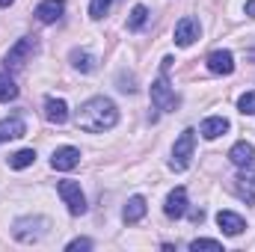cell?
Returning <instances> with one entry per match:
<instances>
[{
    "instance_id": "18",
    "label": "cell",
    "mask_w": 255,
    "mask_h": 252,
    "mask_svg": "<svg viewBox=\"0 0 255 252\" xmlns=\"http://www.w3.org/2000/svg\"><path fill=\"white\" fill-rule=\"evenodd\" d=\"M71 63H74V68H77V71L89 74V71H95V63H98V60H95L89 51H74V54H71Z\"/></svg>"
},
{
    "instance_id": "23",
    "label": "cell",
    "mask_w": 255,
    "mask_h": 252,
    "mask_svg": "<svg viewBox=\"0 0 255 252\" xmlns=\"http://www.w3.org/2000/svg\"><path fill=\"white\" fill-rule=\"evenodd\" d=\"M190 250L193 252H199V250H205V252H223V244H220V241H205V238H202V241H193Z\"/></svg>"
},
{
    "instance_id": "10",
    "label": "cell",
    "mask_w": 255,
    "mask_h": 252,
    "mask_svg": "<svg viewBox=\"0 0 255 252\" xmlns=\"http://www.w3.org/2000/svg\"><path fill=\"white\" fill-rule=\"evenodd\" d=\"M63 9H65L63 0H42V3L36 6V18H39L42 24H54V21L63 18Z\"/></svg>"
},
{
    "instance_id": "16",
    "label": "cell",
    "mask_w": 255,
    "mask_h": 252,
    "mask_svg": "<svg viewBox=\"0 0 255 252\" xmlns=\"http://www.w3.org/2000/svg\"><path fill=\"white\" fill-rule=\"evenodd\" d=\"M122 217H125V223H139L145 217V199L142 196H130L125 211H122Z\"/></svg>"
},
{
    "instance_id": "17",
    "label": "cell",
    "mask_w": 255,
    "mask_h": 252,
    "mask_svg": "<svg viewBox=\"0 0 255 252\" xmlns=\"http://www.w3.org/2000/svg\"><path fill=\"white\" fill-rule=\"evenodd\" d=\"M24 133H27V125H24L21 119H3V122H0V142L18 139V136H24Z\"/></svg>"
},
{
    "instance_id": "13",
    "label": "cell",
    "mask_w": 255,
    "mask_h": 252,
    "mask_svg": "<svg viewBox=\"0 0 255 252\" xmlns=\"http://www.w3.org/2000/svg\"><path fill=\"white\" fill-rule=\"evenodd\" d=\"M229 160H232L235 166H250V163H255V148L247 139H244V142H235L232 151H229Z\"/></svg>"
},
{
    "instance_id": "14",
    "label": "cell",
    "mask_w": 255,
    "mask_h": 252,
    "mask_svg": "<svg viewBox=\"0 0 255 252\" xmlns=\"http://www.w3.org/2000/svg\"><path fill=\"white\" fill-rule=\"evenodd\" d=\"M229 130V119H223V116H211V119H205L202 127H199V133L205 136V139H217V136H223Z\"/></svg>"
},
{
    "instance_id": "20",
    "label": "cell",
    "mask_w": 255,
    "mask_h": 252,
    "mask_svg": "<svg viewBox=\"0 0 255 252\" xmlns=\"http://www.w3.org/2000/svg\"><path fill=\"white\" fill-rule=\"evenodd\" d=\"M12 98H18L15 80H12L9 74H0V101H12Z\"/></svg>"
},
{
    "instance_id": "8",
    "label": "cell",
    "mask_w": 255,
    "mask_h": 252,
    "mask_svg": "<svg viewBox=\"0 0 255 252\" xmlns=\"http://www.w3.org/2000/svg\"><path fill=\"white\" fill-rule=\"evenodd\" d=\"M77 163H80V151H77L74 145H63V148H57V151H54V157H51V166H54V169H60V172L74 169Z\"/></svg>"
},
{
    "instance_id": "15",
    "label": "cell",
    "mask_w": 255,
    "mask_h": 252,
    "mask_svg": "<svg viewBox=\"0 0 255 252\" xmlns=\"http://www.w3.org/2000/svg\"><path fill=\"white\" fill-rule=\"evenodd\" d=\"M45 116H48V122L63 125L65 119H68V107H65L63 98H48L45 101Z\"/></svg>"
},
{
    "instance_id": "9",
    "label": "cell",
    "mask_w": 255,
    "mask_h": 252,
    "mask_svg": "<svg viewBox=\"0 0 255 252\" xmlns=\"http://www.w3.org/2000/svg\"><path fill=\"white\" fill-rule=\"evenodd\" d=\"M163 211H166V217H172V220L184 217V214H187V190H184V187H175V190H172V193L166 196Z\"/></svg>"
},
{
    "instance_id": "12",
    "label": "cell",
    "mask_w": 255,
    "mask_h": 252,
    "mask_svg": "<svg viewBox=\"0 0 255 252\" xmlns=\"http://www.w3.org/2000/svg\"><path fill=\"white\" fill-rule=\"evenodd\" d=\"M208 68H211L214 74H232V71H235V57H232V51H214V54L208 57Z\"/></svg>"
},
{
    "instance_id": "27",
    "label": "cell",
    "mask_w": 255,
    "mask_h": 252,
    "mask_svg": "<svg viewBox=\"0 0 255 252\" xmlns=\"http://www.w3.org/2000/svg\"><path fill=\"white\" fill-rule=\"evenodd\" d=\"M9 3H12V0H0V6H9Z\"/></svg>"
},
{
    "instance_id": "6",
    "label": "cell",
    "mask_w": 255,
    "mask_h": 252,
    "mask_svg": "<svg viewBox=\"0 0 255 252\" xmlns=\"http://www.w3.org/2000/svg\"><path fill=\"white\" fill-rule=\"evenodd\" d=\"M235 193H238L244 202H250V205L255 202V166L253 163L244 166V172L235 178Z\"/></svg>"
},
{
    "instance_id": "3",
    "label": "cell",
    "mask_w": 255,
    "mask_h": 252,
    "mask_svg": "<svg viewBox=\"0 0 255 252\" xmlns=\"http://www.w3.org/2000/svg\"><path fill=\"white\" fill-rule=\"evenodd\" d=\"M57 190H60L63 202L68 205V211H71L74 217H80V214L86 211V196H83V190H80V184H77V181H60V184H57Z\"/></svg>"
},
{
    "instance_id": "26",
    "label": "cell",
    "mask_w": 255,
    "mask_h": 252,
    "mask_svg": "<svg viewBox=\"0 0 255 252\" xmlns=\"http://www.w3.org/2000/svg\"><path fill=\"white\" fill-rule=\"evenodd\" d=\"M247 15L255 18V0H247Z\"/></svg>"
},
{
    "instance_id": "25",
    "label": "cell",
    "mask_w": 255,
    "mask_h": 252,
    "mask_svg": "<svg viewBox=\"0 0 255 252\" xmlns=\"http://www.w3.org/2000/svg\"><path fill=\"white\" fill-rule=\"evenodd\" d=\"M68 252H77V250H92V241H86V238H77V241H71L68 247H65Z\"/></svg>"
},
{
    "instance_id": "22",
    "label": "cell",
    "mask_w": 255,
    "mask_h": 252,
    "mask_svg": "<svg viewBox=\"0 0 255 252\" xmlns=\"http://www.w3.org/2000/svg\"><path fill=\"white\" fill-rule=\"evenodd\" d=\"M238 110H241L244 116H255V89H253V92H247V95H241Z\"/></svg>"
},
{
    "instance_id": "21",
    "label": "cell",
    "mask_w": 255,
    "mask_h": 252,
    "mask_svg": "<svg viewBox=\"0 0 255 252\" xmlns=\"http://www.w3.org/2000/svg\"><path fill=\"white\" fill-rule=\"evenodd\" d=\"M145 21H148V9H145L142 3L133 6V9H130V18H128V27H130V30H139Z\"/></svg>"
},
{
    "instance_id": "7",
    "label": "cell",
    "mask_w": 255,
    "mask_h": 252,
    "mask_svg": "<svg viewBox=\"0 0 255 252\" xmlns=\"http://www.w3.org/2000/svg\"><path fill=\"white\" fill-rule=\"evenodd\" d=\"M199 39V21L196 18H181L178 24H175V45L178 48H187V45H193Z\"/></svg>"
},
{
    "instance_id": "5",
    "label": "cell",
    "mask_w": 255,
    "mask_h": 252,
    "mask_svg": "<svg viewBox=\"0 0 255 252\" xmlns=\"http://www.w3.org/2000/svg\"><path fill=\"white\" fill-rule=\"evenodd\" d=\"M151 104H154L157 110H175L178 98H175V92L169 89L166 77H157V80L151 83Z\"/></svg>"
},
{
    "instance_id": "24",
    "label": "cell",
    "mask_w": 255,
    "mask_h": 252,
    "mask_svg": "<svg viewBox=\"0 0 255 252\" xmlns=\"http://www.w3.org/2000/svg\"><path fill=\"white\" fill-rule=\"evenodd\" d=\"M107 9H110V0H92V3H89V15H92V18H104Z\"/></svg>"
},
{
    "instance_id": "11",
    "label": "cell",
    "mask_w": 255,
    "mask_h": 252,
    "mask_svg": "<svg viewBox=\"0 0 255 252\" xmlns=\"http://www.w3.org/2000/svg\"><path fill=\"white\" fill-rule=\"evenodd\" d=\"M217 226H220L226 235H232V238H238V235L247 229L244 217H241V214H232V211H220V214H217Z\"/></svg>"
},
{
    "instance_id": "19",
    "label": "cell",
    "mask_w": 255,
    "mask_h": 252,
    "mask_svg": "<svg viewBox=\"0 0 255 252\" xmlns=\"http://www.w3.org/2000/svg\"><path fill=\"white\" fill-rule=\"evenodd\" d=\"M33 160H36V151H33V148H21V151H15V154L9 157V166H12V169H27Z\"/></svg>"
},
{
    "instance_id": "2",
    "label": "cell",
    "mask_w": 255,
    "mask_h": 252,
    "mask_svg": "<svg viewBox=\"0 0 255 252\" xmlns=\"http://www.w3.org/2000/svg\"><path fill=\"white\" fill-rule=\"evenodd\" d=\"M193 148H196V130L193 127H187L178 139H175V145H172V160H169V166L172 169H187V163H190L193 157Z\"/></svg>"
},
{
    "instance_id": "1",
    "label": "cell",
    "mask_w": 255,
    "mask_h": 252,
    "mask_svg": "<svg viewBox=\"0 0 255 252\" xmlns=\"http://www.w3.org/2000/svg\"><path fill=\"white\" fill-rule=\"evenodd\" d=\"M119 122V110L110 98H89L80 110H77V127L89 130V133H101Z\"/></svg>"
},
{
    "instance_id": "4",
    "label": "cell",
    "mask_w": 255,
    "mask_h": 252,
    "mask_svg": "<svg viewBox=\"0 0 255 252\" xmlns=\"http://www.w3.org/2000/svg\"><path fill=\"white\" fill-rule=\"evenodd\" d=\"M33 54H36V39H33V36L18 39V42L9 48V54H6V68H21Z\"/></svg>"
}]
</instances>
